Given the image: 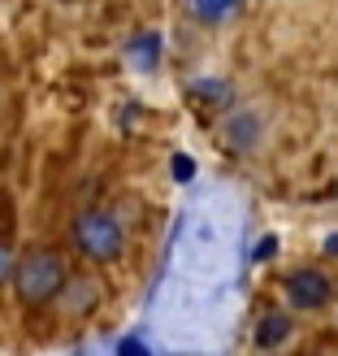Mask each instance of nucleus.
I'll list each match as a JSON object with an SVG mask.
<instances>
[{
  "mask_svg": "<svg viewBox=\"0 0 338 356\" xmlns=\"http://www.w3.org/2000/svg\"><path fill=\"white\" fill-rule=\"evenodd\" d=\"M17 291H22V300H31V305L57 296L61 291V261L52 252H31L22 261V270H17Z\"/></svg>",
  "mask_w": 338,
  "mask_h": 356,
  "instance_id": "f257e3e1",
  "label": "nucleus"
},
{
  "mask_svg": "<svg viewBox=\"0 0 338 356\" xmlns=\"http://www.w3.org/2000/svg\"><path fill=\"white\" fill-rule=\"evenodd\" d=\"M74 239H78L83 252L96 257V261H113L121 252V230H117V222L109 213H87V218H78Z\"/></svg>",
  "mask_w": 338,
  "mask_h": 356,
  "instance_id": "f03ea898",
  "label": "nucleus"
},
{
  "mask_svg": "<svg viewBox=\"0 0 338 356\" xmlns=\"http://www.w3.org/2000/svg\"><path fill=\"white\" fill-rule=\"evenodd\" d=\"M291 300L299 309H321L326 300H330V282L321 278V274H312V270H299V274H291Z\"/></svg>",
  "mask_w": 338,
  "mask_h": 356,
  "instance_id": "7ed1b4c3",
  "label": "nucleus"
},
{
  "mask_svg": "<svg viewBox=\"0 0 338 356\" xmlns=\"http://www.w3.org/2000/svg\"><path fill=\"white\" fill-rule=\"evenodd\" d=\"M278 339H287V317H264V326H260V343H278Z\"/></svg>",
  "mask_w": 338,
  "mask_h": 356,
  "instance_id": "20e7f679",
  "label": "nucleus"
},
{
  "mask_svg": "<svg viewBox=\"0 0 338 356\" xmlns=\"http://www.w3.org/2000/svg\"><path fill=\"white\" fill-rule=\"evenodd\" d=\"M191 9L200 17H221V13L235 9V0H191Z\"/></svg>",
  "mask_w": 338,
  "mask_h": 356,
  "instance_id": "39448f33",
  "label": "nucleus"
},
{
  "mask_svg": "<svg viewBox=\"0 0 338 356\" xmlns=\"http://www.w3.org/2000/svg\"><path fill=\"white\" fill-rule=\"evenodd\" d=\"M174 174H178V178H191V174H195L191 156H174Z\"/></svg>",
  "mask_w": 338,
  "mask_h": 356,
  "instance_id": "423d86ee",
  "label": "nucleus"
},
{
  "mask_svg": "<svg viewBox=\"0 0 338 356\" xmlns=\"http://www.w3.org/2000/svg\"><path fill=\"white\" fill-rule=\"evenodd\" d=\"M5 270H9V257H5V252H0V278H5Z\"/></svg>",
  "mask_w": 338,
  "mask_h": 356,
  "instance_id": "0eeeda50",
  "label": "nucleus"
},
{
  "mask_svg": "<svg viewBox=\"0 0 338 356\" xmlns=\"http://www.w3.org/2000/svg\"><path fill=\"white\" fill-rule=\"evenodd\" d=\"M326 248H330V252L338 257V235H330V243H326Z\"/></svg>",
  "mask_w": 338,
  "mask_h": 356,
  "instance_id": "6e6552de",
  "label": "nucleus"
}]
</instances>
